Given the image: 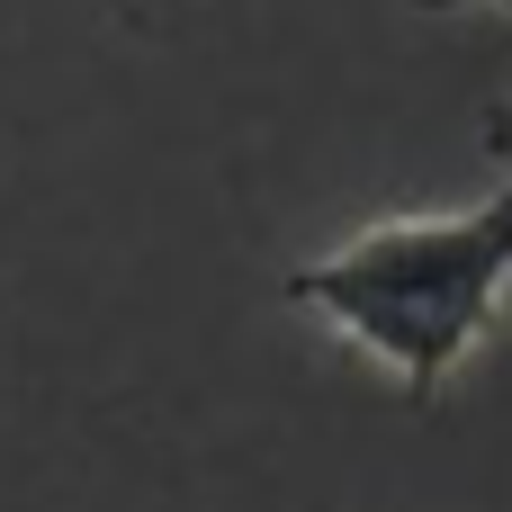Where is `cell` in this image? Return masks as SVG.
Instances as JSON below:
<instances>
[{
  "label": "cell",
  "instance_id": "6da1fadb",
  "mask_svg": "<svg viewBox=\"0 0 512 512\" xmlns=\"http://www.w3.org/2000/svg\"><path fill=\"white\" fill-rule=\"evenodd\" d=\"M512 297V189L441 216H378L351 243L288 270V306L369 351L414 405H432Z\"/></svg>",
  "mask_w": 512,
  "mask_h": 512
},
{
  "label": "cell",
  "instance_id": "7a4b0ae2",
  "mask_svg": "<svg viewBox=\"0 0 512 512\" xmlns=\"http://www.w3.org/2000/svg\"><path fill=\"white\" fill-rule=\"evenodd\" d=\"M486 153H495V171H504V189H512V81L486 99Z\"/></svg>",
  "mask_w": 512,
  "mask_h": 512
},
{
  "label": "cell",
  "instance_id": "3957f363",
  "mask_svg": "<svg viewBox=\"0 0 512 512\" xmlns=\"http://www.w3.org/2000/svg\"><path fill=\"white\" fill-rule=\"evenodd\" d=\"M414 9H441V18H450V9H504L512 18V0H414Z\"/></svg>",
  "mask_w": 512,
  "mask_h": 512
}]
</instances>
